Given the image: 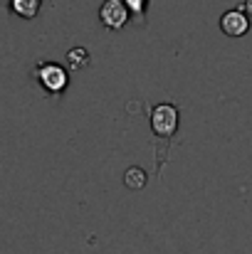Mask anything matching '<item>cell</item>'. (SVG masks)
Instances as JSON below:
<instances>
[{
    "label": "cell",
    "mask_w": 252,
    "mask_h": 254,
    "mask_svg": "<svg viewBox=\"0 0 252 254\" xmlns=\"http://www.w3.org/2000/svg\"><path fill=\"white\" fill-rule=\"evenodd\" d=\"M129 5L124 2V0H106L104 5H101V10H99V17H101V22L109 27V30H119V27H124L126 25V20H129Z\"/></svg>",
    "instance_id": "cell-1"
},
{
    "label": "cell",
    "mask_w": 252,
    "mask_h": 254,
    "mask_svg": "<svg viewBox=\"0 0 252 254\" xmlns=\"http://www.w3.org/2000/svg\"><path fill=\"white\" fill-rule=\"evenodd\" d=\"M151 124H154V131L161 133V136H170L178 126V114L170 104H161L154 109V116H151Z\"/></svg>",
    "instance_id": "cell-2"
},
{
    "label": "cell",
    "mask_w": 252,
    "mask_h": 254,
    "mask_svg": "<svg viewBox=\"0 0 252 254\" xmlns=\"http://www.w3.org/2000/svg\"><path fill=\"white\" fill-rule=\"evenodd\" d=\"M220 30L228 37H243L250 30V20H248V15L243 10H228L220 17Z\"/></svg>",
    "instance_id": "cell-3"
},
{
    "label": "cell",
    "mask_w": 252,
    "mask_h": 254,
    "mask_svg": "<svg viewBox=\"0 0 252 254\" xmlns=\"http://www.w3.org/2000/svg\"><path fill=\"white\" fill-rule=\"evenodd\" d=\"M37 77H40V84L45 86L47 91H62L67 86V72L57 64H42L37 69Z\"/></svg>",
    "instance_id": "cell-4"
},
{
    "label": "cell",
    "mask_w": 252,
    "mask_h": 254,
    "mask_svg": "<svg viewBox=\"0 0 252 254\" xmlns=\"http://www.w3.org/2000/svg\"><path fill=\"white\" fill-rule=\"evenodd\" d=\"M40 2L42 0H10V7L20 17H35L37 10H40Z\"/></svg>",
    "instance_id": "cell-5"
},
{
    "label": "cell",
    "mask_w": 252,
    "mask_h": 254,
    "mask_svg": "<svg viewBox=\"0 0 252 254\" xmlns=\"http://www.w3.org/2000/svg\"><path fill=\"white\" fill-rule=\"evenodd\" d=\"M144 183H146V175L139 168H131L126 173V185L129 188H144Z\"/></svg>",
    "instance_id": "cell-6"
},
{
    "label": "cell",
    "mask_w": 252,
    "mask_h": 254,
    "mask_svg": "<svg viewBox=\"0 0 252 254\" xmlns=\"http://www.w3.org/2000/svg\"><path fill=\"white\" fill-rule=\"evenodd\" d=\"M70 62L77 67V64H84L86 62V55H84V50H72L70 52Z\"/></svg>",
    "instance_id": "cell-7"
},
{
    "label": "cell",
    "mask_w": 252,
    "mask_h": 254,
    "mask_svg": "<svg viewBox=\"0 0 252 254\" xmlns=\"http://www.w3.org/2000/svg\"><path fill=\"white\" fill-rule=\"evenodd\" d=\"M124 2L129 5L131 12H144V7H146V0H124Z\"/></svg>",
    "instance_id": "cell-8"
},
{
    "label": "cell",
    "mask_w": 252,
    "mask_h": 254,
    "mask_svg": "<svg viewBox=\"0 0 252 254\" xmlns=\"http://www.w3.org/2000/svg\"><path fill=\"white\" fill-rule=\"evenodd\" d=\"M245 10H248V12L252 15V0H245Z\"/></svg>",
    "instance_id": "cell-9"
}]
</instances>
